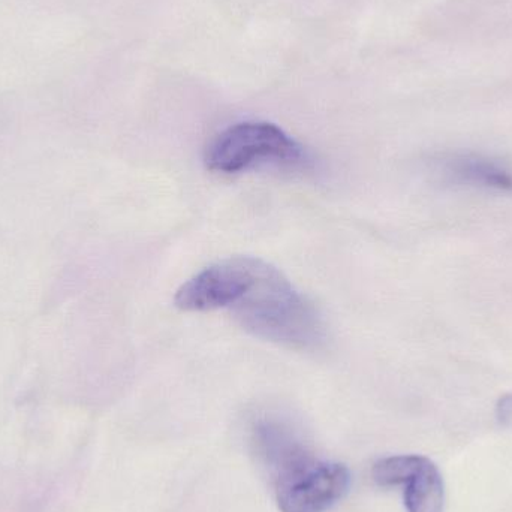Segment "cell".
I'll return each mask as SVG.
<instances>
[{
  "mask_svg": "<svg viewBox=\"0 0 512 512\" xmlns=\"http://www.w3.org/2000/svg\"><path fill=\"white\" fill-rule=\"evenodd\" d=\"M496 418L504 427H512V393L505 394L496 405Z\"/></svg>",
  "mask_w": 512,
  "mask_h": 512,
  "instance_id": "obj_7",
  "label": "cell"
},
{
  "mask_svg": "<svg viewBox=\"0 0 512 512\" xmlns=\"http://www.w3.org/2000/svg\"><path fill=\"white\" fill-rule=\"evenodd\" d=\"M268 472L282 512L328 511L345 498L351 487V472L345 465L316 459L306 444Z\"/></svg>",
  "mask_w": 512,
  "mask_h": 512,
  "instance_id": "obj_3",
  "label": "cell"
},
{
  "mask_svg": "<svg viewBox=\"0 0 512 512\" xmlns=\"http://www.w3.org/2000/svg\"><path fill=\"white\" fill-rule=\"evenodd\" d=\"M252 265V256H234L216 262L186 280L177 291L174 303L186 312L228 309L245 286Z\"/></svg>",
  "mask_w": 512,
  "mask_h": 512,
  "instance_id": "obj_5",
  "label": "cell"
},
{
  "mask_svg": "<svg viewBox=\"0 0 512 512\" xmlns=\"http://www.w3.org/2000/svg\"><path fill=\"white\" fill-rule=\"evenodd\" d=\"M435 173L447 185L512 194V168L490 156L450 153L435 162Z\"/></svg>",
  "mask_w": 512,
  "mask_h": 512,
  "instance_id": "obj_6",
  "label": "cell"
},
{
  "mask_svg": "<svg viewBox=\"0 0 512 512\" xmlns=\"http://www.w3.org/2000/svg\"><path fill=\"white\" fill-rule=\"evenodd\" d=\"M228 310L249 333L286 348L313 352L327 340L316 307L282 271L259 258Z\"/></svg>",
  "mask_w": 512,
  "mask_h": 512,
  "instance_id": "obj_1",
  "label": "cell"
},
{
  "mask_svg": "<svg viewBox=\"0 0 512 512\" xmlns=\"http://www.w3.org/2000/svg\"><path fill=\"white\" fill-rule=\"evenodd\" d=\"M372 477L381 487H403L408 512H444L445 484L438 466L424 456L405 454L379 460Z\"/></svg>",
  "mask_w": 512,
  "mask_h": 512,
  "instance_id": "obj_4",
  "label": "cell"
},
{
  "mask_svg": "<svg viewBox=\"0 0 512 512\" xmlns=\"http://www.w3.org/2000/svg\"><path fill=\"white\" fill-rule=\"evenodd\" d=\"M207 168L215 173L237 174L262 165L304 168L309 153L279 126L243 122L222 131L207 146Z\"/></svg>",
  "mask_w": 512,
  "mask_h": 512,
  "instance_id": "obj_2",
  "label": "cell"
}]
</instances>
